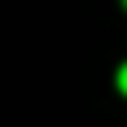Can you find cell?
Returning a JSON list of instances; mask_svg holds the SVG:
<instances>
[{"mask_svg":"<svg viewBox=\"0 0 127 127\" xmlns=\"http://www.w3.org/2000/svg\"><path fill=\"white\" fill-rule=\"evenodd\" d=\"M115 83H119V91H123V95H127V64H123V67H119V75H115Z\"/></svg>","mask_w":127,"mask_h":127,"instance_id":"1","label":"cell"},{"mask_svg":"<svg viewBox=\"0 0 127 127\" xmlns=\"http://www.w3.org/2000/svg\"><path fill=\"white\" fill-rule=\"evenodd\" d=\"M123 8H127V0H123Z\"/></svg>","mask_w":127,"mask_h":127,"instance_id":"2","label":"cell"}]
</instances>
